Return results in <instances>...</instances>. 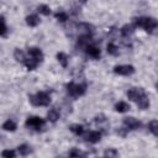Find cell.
<instances>
[{"label": "cell", "instance_id": "cell-16", "mask_svg": "<svg viewBox=\"0 0 158 158\" xmlns=\"http://www.w3.org/2000/svg\"><path fill=\"white\" fill-rule=\"evenodd\" d=\"M57 60H58V63H59L63 68H67V67H68L69 58H68V56H67L64 52H58V53H57Z\"/></svg>", "mask_w": 158, "mask_h": 158}, {"label": "cell", "instance_id": "cell-18", "mask_svg": "<svg viewBox=\"0 0 158 158\" xmlns=\"http://www.w3.org/2000/svg\"><path fill=\"white\" fill-rule=\"evenodd\" d=\"M120 32H121V35H122V37H130L133 32H135V27L130 23H127V25H123L122 27H121V30H120Z\"/></svg>", "mask_w": 158, "mask_h": 158}, {"label": "cell", "instance_id": "cell-8", "mask_svg": "<svg viewBox=\"0 0 158 158\" xmlns=\"http://www.w3.org/2000/svg\"><path fill=\"white\" fill-rule=\"evenodd\" d=\"M84 51H85V53H86L89 57H91V58H94V59H98V58H100V56H101L100 48L96 47V46L93 44V43L88 44V46L84 48Z\"/></svg>", "mask_w": 158, "mask_h": 158}, {"label": "cell", "instance_id": "cell-12", "mask_svg": "<svg viewBox=\"0 0 158 158\" xmlns=\"http://www.w3.org/2000/svg\"><path fill=\"white\" fill-rule=\"evenodd\" d=\"M91 42V35H88V33H83L78 37V46L79 47H83L85 48L88 44H90Z\"/></svg>", "mask_w": 158, "mask_h": 158}, {"label": "cell", "instance_id": "cell-9", "mask_svg": "<svg viewBox=\"0 0 158 158\" xmlns=\"http://www.w3.org/2000/svg\"><path fill=\"white\" fill-rule=\"evenodd\" d=\"M27 52H28L30 58H33L38 62H41L42 58H43V53H42V49L40 47H30Z\"/></svg>", "mask_w": 158, "mask_h": 158}, {"label": "cell", "instance_id": "cell-23", "mask_svg": "<svg viewBox=\"0 0 158 158\" xmlns=\"http://www.w3.org/2000/svg\"><path fill=\"white\" fill-rule=\"evenodd\" d=\"M106 51H107V53L111 54V56H117V54H118V47H117L114 42H109V43H107Z\"/></svg>", "mask_w": 158, "mask_h": 158}, {"label": "cell", "instance_id": "cell-30", "mask_svg": "<svg viewBox=\"0 0 158 158\" xmlns=\"http://www.w3.org/2000/svg\"><path fill=\"white\" fill-rule=\"evenodd\" d=\"M7 32V27L5 25V20L2 16H0V36H5Z\"/></svg>", "mask_w": 158, "mask_h": 158}, {"label": "cell", "instance_id": "cell-25", "mask_svg": "<svg viewBox=\"0 0 158 158\" xmlns=\"http://www.w3.org/2000/svg\"><path fill=\"white\" fill-rule=\"evenodd\" d=\"M148 131L153 135V136H158V121L157 120H152L148 123Z\"/></svg>", "mask_w": 158, "mask_h": 158}, {"label": "cell", "instance_id": "cell-31", "mask_svg": "<svg viewBox=\"0 0 158 158\" xmlns=\"http://www.w3.org/2000/svg\"><path fill=\"white\" fill-rule=\"evenodd\" d=\"M106 121V116L105 114H98L95 117H94V122L95 123H102Z\"/></svg>", "mask_w": 158, "mask_h": 158}, {"label": "cell", "instance_id": "cell-2", "mask_svg": "<svg viewBox=\"0 0 158 158\" xmlns=\"http://www.w3.org/2000/svg\"><path fill=\"white\" fill-rule=\"evenodd\" d=\"M28 101L33 106H48L51 104V95L47 91H38L28 96Z\"/></svg>", "mask_w": 158, "mask_h": 158}, {"label": "cell", "instance_id": "cell-15", "mask_svg": "<svg viewBox=\"0 0 158 158\" xmlns=\"http://www.w3.org/2000/svg\"><path fill=\"white\" fill-rule=\"evenodd\" d=\"M1 128L4 130V131H9V132H15L16 131V128H17V125H16V122L14 121V120H6L4 123H2V126H1Z\"/></svg>", "mask_w": 158, "mask_h": 158}, {"label": "cell", "instance_id": "cell-7", "mask_svg": "<svg viewBox=\"0 0 158 158\" xmlns=\"http://www.w3.org/2000/svg\"><path fill=\"white\" fill-rule=\"evenodd\" d=\"M123 125L127 130H138L141 127V121H138L137 118L130 116V117H125L123 118Z\"/></svg>", "mask_w": 158, "mask_h": 158}, {"label": "cell", "instance_id": "cell-4", "mask_svg": "<svg viewBox=\"0 0 158 158\" xmlns=\"http://www.w3.org/2000/svg\"><path fill=\"white\" fill-rule=\"evenodd\" d=\"M44 123H46V121L40 116H30L25 121V125H26L27 128L36 130V131H40L44 126Z\"/></svg>", "mask_w": 158, "mask_h": 158}, {"label": "cell", "instance_id": "cell-14", "mask_svg": "<svg viewBox=\"0 0 158 158\" xmlns=\"http://www.w3.org/2000/svg\"><path fill=\"white\" fill-rule=\"evenodd\" d=\"M115 111L116 112H120V114H123V112H127L131 107H130V104H127L126 101H118L115 104Z\"/></svg>", "mask_w": 158, "mask_h": 158}, {"label": "cell", "instance_id": "cell-20", "mask_svg": "<svg viewBox=\"0 0 158 158\" xmlns=\"http://www.w3.org/2000/svg\"><path fill=\"white\" fill-rule=\"evenodd\" d=\"M23 63H25V65H26V68L28 70H35L38 67V64H40V62L36 60V59H33V58H26Z\"/></svg>", "mask_w": 158, "mask_h": 158}, {"label": "cell", "instance_id": "cell-11", "mask_svg": "<svg viewBox=\"0 0 158 158\" xmlns=\"http://www.w3.org/2000/svg\"><path fill=\"white\" fill-rule=\"evenodd\" d=\"M25 21H26V25H27V26H30V27H36V26L40 25L41 19H40L36 14H31V15L26 16Z\"/></svg>", "mask_w": 158, "mask_h": 158}, {"label": "cell", "instance_id": "cell-22", "mask_svg": "<svg viewBox=\"0 0 158 158\" xmlns=\"http://www.w3.org/2000/svg\"><path fill=\"white\" fill-rule=\"evenodd\" d=\"M31 147L28 146V144H26V143H22V144H20L19 147H17V152L21 154V156H28L30 153H31Z\"/></svg>", "mask_w": 158, "mask_h": 158}, {"label": "cell", "instance_id": "cell-32", "mask_svg": "<svg viewBox=\"0 0 158 158\" xmlns=\"http://www.w3.org/2000/svg\"><path fill=\"white\" fill-rule=\"evenodd\" d=\"M102 158H106V157H102Z\"/></svg>", "mask_w": 158, "mask_h": 158}, {"label": "cell", "instance_id": "cell-21", "mask_svg": "<svg viewBox=\"0 0 158 158\" xmlns=\"http://www.w3.org/2000/svg\"><path fill=\"white\" fill-rule=\"evenodd\" d=\"M136 104H137V106H138L141 110H146V109H148V107H149V105H151L149 99H148V96H147V95H144L143 98H141Z\"/></svg>", "mask_w": 158, "mask_h": 158}, {"label": "cell", "instance_id": "cell-1", "mask_svg": "<svg viewBox=\"0 0 158 158\" xmlns=\"http://www.w3.org/2000/svg\"><path fill=\"white\" fill-rule=\"evenodd\" d=\"M157 20L154 17H148V16H139V17H135L133 19V23L132 26L136 27H142L146 32L152 33L156 28H157Z\"/></svg>", "mask_w": 158, "mask_h": 158}, {"label": "cell", "instance_id": "cell-10", "mask_svg": "<svg viewBox=\"0 0 158 158\" xmlns=\"http://www.w3.org/2000/svg\"><path fill=\"white\" fill-rule=\"evenodd\" d=\"M101 139V132L99 131H90L85 136V141L89 143H98Z\"/></svg>", "mask_w": 158, "mask_h": 158}, {"label": "cell", "instance_id": "cell-26", "mask_svg": "<svg viewBox=\"0 0 158 158\" xmlns=\"http://www.w3.org/2000/svg\"><path fill=\"white\" fill-rule=\"evenodd\" d=\"M37 11H38L40 14L44 15V16H48V15H51V12H52L51 7H49L48 5H46V4H41V5H38V6H37Z\"/></svg>", "mask_w": 158, "mask_h": 158}, {"label": "cell", "instance_id": "cell-28", "mask_svg": "<svg viewBox=\"0 0 158 158\" xmlns=\"http://www.w3.org/2000/svg\"><path fill=\"white\" fill-rule=\"evenodd\" d=\"M1 158H16V152L14 149H4L1 152Z\"/></svg>", "mask_w": 158, "mask_h": 158}, {"label": "cell", "instance_id": "cell-29", "mask_svg": "<svg viewBox=\"0 0 158 158\" xmlns=\"http://www.w3.org/2000/svg\"><path fill=\"white\" fill-rule=\"evenodd\" d=\"M117 156H118V153L115 148H109V149L105 151V157L106 158H117Z\"/></svg>", "mask_w": 158, "mask_h": 158}, {"label": "cell", "instance_id": "cell-13", "mask_svg": "<svg viewBox=\"0 0 158 158\" xmlns=\"http://www.w3.org/2000/svg\"><path fill=\"white\" fill-rule=\"evenodd\" d=\"M59 117H60V114H59V111L57 109H49L48 110V112H47V120L49 122L54 123V122H57L59 120Z\"/></svg>", "mask_w": 158, "mask_h": 158}, {"label": "cell", "instance_id": "cell-6", "mask_svg": "<svg viewBox=\"0 0 158 158\" xmlns=\"http://www.w3.org/2000/svg\"><path fill=\"white\" fill-rule=\"evenodd\" d=\"M146 95V91L143 88H131L128 91H127V98L131 100V101H135L137 102L141 98H143Z\"/></svg>", "mask_w": 158, "mask_h": 158}, {"label": "cell", "instance_id": "cell-19", "mask_svg": "<svg viewBox=\"0 0 158 158\" xmlns=\"http://www.w3.org/2000/svg\"><path fill=\"white\" fill-rule=\"evenodd\" d=\"M69 130H70V132H73L77 136H81L84 133V131H85L84 126L80 125V123H73V125H70L69 126Z\"/></svg>", "mask_w": 158, "mask_h": 158}, {"label": "cell", "instance_id": "cell-3", "mask_svg": "<svg viewBox=\"0 0 158 158\" xmlns=\"http://www.w3.org/2000/svg\"><path fill=\"white\" fill-rule=\"evenodd\" d=\"M67 88V93L69 96L72 98H79V96H83L86 91V85L85 84H77V83H68L65 85Z\"/></svg>", "mask_w": 158, "mask_h": 158}, {"label": "cell", "instance_id": "cell-24", "mask_svg": "<svg viewBox=\"0 0 158 158\" xmlns=\"http://www.w3.org/2000/svg\"><path fill=\"white\" fill-rule=\"evenodd\" d=\"M14 58L17 60V62H25V59H26V56H25V52L22 51V49H20V48H16L15 51H14Z\"/></svg>", "mask_w": 158, "mask_h": 158}, {"label": "cell", "instance_id": "cell-5", "mask_svg": "<svg viewBox=\"0 0 158 158\" xmlns=\"http://www.w3.org/2000/svg\"><path fill=\"white\" fill-rule=\"evenodd\" d=\"M114 73L115 74H118V75H125V77H128V75H132L136 69L133 65L131 64H118V65H115L114 67Z\"/></svg>", "mask_w": 158, "mask_h": 158}, {"label": "cell", "instance_id": "cell-17", "mask_svg": "<svg viewBox=\"0 0 158 158\" xmlns=\"http://www.w3.org/2000/svg\"><path fill=\"white\" fill-rule=\"evenodd\" d=\"M68 156L69 158H86V153L80 151L79 148H72L68 152Z\"/></svg>", "mask_w": 158, "mask_h": 158}, {"label": "cell", "instance_id": "cell-27", "mask_svg": "<svg viewBox=\"0 0 158 158\" xmlns=\"http://www.w3.org/2000/svg\"><path fill=\"white\" fill-rule=\"evenodd\" d=\"M54 17L59 21V22H65V21H68V14L65 12V11H58V12H56L54 14Z\"/></svg>", "mask_w": 158, "mask_h": 158}]
</instances>
